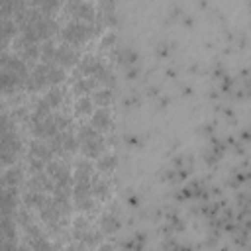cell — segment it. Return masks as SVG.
<instances>
[{
	"label": "cell",
	"mask_w": 251,
	"mask_h": 251,
	"mask_svg": "<svg viewBox=\"0 0 251 251\" xmlns=\"http://www.w3.org/2000/svg\"><path fill=\"white\" fill-rule=\"evenodd\" d=\"M92 33H94V27L88 25V24H84V22H78V20L67 24V25L61 29V37H63L65 41L73 43V45H78V43L86 41Z\"/></svg>",
	"instance_id": "6da1fadb"
},
{
	"label": "cell",
	"mask_w": 251,
	"mask_h": 251,
	"mask_svg": "<svg viewBox=\"0 0 251 251\" xmlns=\"http://www.w3.org/2000/svg\"><path fill=\"white\" fill-rule=\"evenodd\" d=\"M53 153H75L76 151V139L71 133H55L51 137V145Z\"/></svg>",
	"instance_id": "7a4b0ae2"
},
{
	"label": "cell",
	"mask_w": 251,
	"mask_h": 251,
	"mask_svg": "<svg viewBox=\"0 0 251 251\" xmlns=\"http://www.w3.org/2000/svg\"><path fill=\"white\" fill-rule=\"evenodd\" d=\"M0 67L4 69V71H10V73H14L22 82L27 78V69H25V65L20 61V59H16L14 55H0Z\"/></svg>",
	"instance_id": "3957f363"
},
{
	"label": "cell",
	"mask_w": 251,
	"mask_h": 251,
	"mask_svg": "<svg viewBox=\"0 0 251 251\" xmlns=\"http://www.w3.org/2000/svg\"><path fill=\"white\" fill-rule=\"evenodd\" d=\"M47 71H49V65H45V63L37 65V67L33 69V73L27 75L25 86H27L29 90H39V88L47 86Z\"/></svg>",
	"instance_id": "277c9868"
},
{
	"label": "cell",
	"mask_w": 251,
	"mask_h": 251,
	"mask_svg": "<svg viewBox=\"0 0 251 251\" xmlns=\"http://www.w3.org/2000/svg\"><path fill=\"white\" fill-rule=\"evenodd\" d=\"M33 133L41 139H47V137H53L57 133V126H55V118L51 116H45V118H39L35 120L33 118Z\"/></svg>",
	"instance_id": "5b68a950"
},
{
	"label": "cell",
	"mask_w": 251,
	"mask_h": 251,
	"mask_svg": "<svg viewBox=\"0 0 251 251\" xmlns=\"http://www.w3.org/2000/svg\"><path fill=\"white\" fill-rule=\"evenodd\" d=\"M61 67H73L78 63V53L71 47H59L55 49V57H53Z\"/></svg>",
	"instance_id": "8992f818"
},
{
	"label": "cell",
	"mask_w": 251,
	"mask_h": 251,
	"mask_svg": "<svg viewBox=\"0 0 251 251\" xmlns=\"http://www.w3.org/2000/svg\"><path fill=\"white\" fill-rule=\"evenodd\" d=\"M47 173H49L51 178H55L57 182H63V184H69V182H71L69 169H67L61 161H49V165H47Z\"/></svg>",
	"instance_id": "52a82bcc"
},
{
	"label": "cell",
	"mask_w": 251,
	"mask_h": 251,
	"mask_svg": "<svg viewBox=\"0 0 251 251\" xmlns=\"http://www.w3.org/2000/svg\"><path fill=\"white\" fill-rule=\"evenodd\" d=\"M71 14L75 16V20H78V22H92L96 16H94V8L88 4V2H78L73 10H71Z\"/></svg>",
	"instance_id": "ba28073f"
},
{
	"label": "cell",
	"mask_w": 251,
	"mask_h": 251,
	"mask_svg": "<svg viewBox=\"0 0 251 251\" xmlns=\"http://www.w3.org/2000/svg\"><path fill=\"white\" fill-rule=\"evenodd\" d=\"M0 151H14V153L20 151V137L12 129L0 133Z\"/></svg>",
	"instance_id": "9c48e42d"
},
{
	"label": "cell",
	"mask_w": 251,
	"mask_h": 251,
	"mask_svg": "<svg viewBox=\"0 0 251 251\" xmlns=\"http://www.w3.org/2000/svg\"><path fill=\"white\" fill-rule=\"evenodd\" d=\"M29 190H35V192H43V190H53V184L49 180L47 175H43L41 171L35 173L31 178H29Z\"/></svg>",
	"instance_id": "30bf717a"
},
{
	"label": "cell",
	"mask_w": 251,
	"mask_h": 251,
	"mask_svg": "<svg viewBox=\"0 0 251 251\" xmlns=\"http://www.w3.org/2000/svg\"><path fill=\"white\" fill-rule=\"evenodd\" d=\"M90 124H92V127L94 129H110V126H112V118H110V112L108 110H96L94 114H92V120H90Z\"/></svg>",
	"instance_id": "8fae6325"
},
{
	"label": "cell",
	"mask_w": 251,
	"mask_h": 251,
	"mask_svg": "<svg viewBox=\"0 0 251 251\" xmlns=\"http://www.w3.org/2000/svg\"><path fill=\"white\" fill-rule=\"evenodd\" d=\"M80 149L86 157H98L104 149V141L100 137H94V139H88V141H80Z\"/></svg>",
	"instance_id": "7c38bea8"
},
{
	"label": "cell",
	"mask_w": 251,
	"mask_h": 251,
	"mask_svg": "<svg viewBox=\"0 0 251 251\" xmlns=\"http://www.w3.org/2000/svg\"><path fill=\"white\" fill-rule=\"evenodd\" d=\"M29 157H37L41 161H49L53 157V149L47 147L43 141H31V145H29Z\"/></svg>",
	"instance_id": "4fadbf2b"
},
{
	"label": "cell",
	"mask_w": 251,
	"mask_h": 251,
	"mask_svg": "<svg viewBox=\"0 0 251 251\" xmlns=\"http://www.w3.org/2000/svg\"><path fill=\"white\" fill-rule=\"evenodd\" d=\"M16 210V198L12 190H2L0 188V214L10 216Z\"/></svg>",
	"instance_id": "5bb4252c"
},
{
	"label": "cell",
	"mask_w": 251,
	"mask_h": 251,
	"mask_svg": "<svg viewBox=\"0 0 251 251\" xmlns=\"http://www.w3.org/2000/svg\"><path fill=\"white\" fill-rule=\"evenodd\" d=\"M102 67L100 59L94 57V55H86L82 61H80V75H86V76H94V73Z\"/></svg>",
	"instance_id": "9a60e30c"
},
{
	"label": "cell",
	"mask_w": 251,
	"mask_h": 251,
	"mask_svg": "<svg viewBox=\"0 0 251 251\" xmlns=\"http://www.w3.org/2000/svg\"><path fill=\"white\" fill-rule=\"evenodd\" d=\"M20 82H22V80H20L14 73H10V71H0V90H2V92H12Z\"/></svg>",
	"instance_id": "2e32d148"
},
{
	"label": "cell",
	"mask_w": 251,
	"mask_h": 251,
	"mask_svg": "<svg viewBox=\"0 0 251 251\" xmlns=\"http://www.w3.org/2000/svg\"><path fill=\"white\" fill-rule=\"evenodd\" d=\"M92 171L94 169L88 161H78L75 167V176H76V180H88V178H92Z\"/></svg>",
	"instance_id": "e0dca14e"
},
{
	"label": "cell",
	"mask_w": 251,
	"mask_h": 251,
	"mask_svg": "<svg viewBox=\"0 0 251 251\" xmlns=\"http://www.w3.org/2000/svg\"><path fill=\"white\" fill-rule=\"evenodd\" d=\"M16 31H18V29H16V24H14V22H10L8 18H2V20H0V39H2V41H6L8 37H12Z\"/></svg>",
	"instance_id": "ac0fdd59"
},
{
	"label": "cell",
	"mask_w": 251,
	"mask_h": 251,
	"mask_svg": "<svg viewBox=\"0 0 251 251\" xmlns=\"http://www.w3.org/2000/svg\"><path fill=\"white\" fill-rule=\"evenodd\" d=\"M65 78V71L61 67H53L49 65V71H47V84H57Z\"/></svg>",
	"instance_id": "d6986e66"
},
{
	"label": "cell",
	"mask_w": 251,
	"mask_h": 251,
	"mask_svg": "<svg viewBox=\"0 0 251 251\" xmlns=\"http://www.w3.org/2000/svg\"><path fill=\"white\" fill-rule=\"evenodd\" d=\"M45 100H47L49 108H59L61 102H63V90H59V88H51V90L47 92Z\"/></svg>",
	"instance_id": "ffe728a7"
},
{
	"label": "cell",
	"mask_w": 251,
	"mask_h": 251,
	"mask_svg": "<svg viewBox=\"0 0 251 251\" xmlns=\"http://www.w3.org/2000/svg\"><path fill=\"white\" fill-rule=\"evenodd\" d=\"M94 137H100V135H98V129H94L92 126H82L78 129V141H88Z\"/></svg>",
	"instance_id": "44dd1931"
},
{
	"label": "cell",
	"mask_w": 251,
	"mask_h": 251,
	"mask_svg": "<svg viewBox=\"0 0 251 251\" xmlns=\"http://www.w3.org/2000/svg\"><path fill=\"white\" fill-rule=\"evenodd\" d=\"M94 84H96V80H92V78H82V80H78V82L75 84V90H76V94H86V92H90V90L94 88Z\"/></svg>",
	"instance_id": "7402d4cb"
},
{
	"label": "cell",
	"mask_w": 251,
	"mask_h": 251,
	"mask_svg": "<svg viewBox=\"0 0 251 251\" xmlns=\"http://www.w3.org/2000/svg\"><path fill=\"white\" fill-rule=\"evenodd\" d=\"M114 167H116V157H114V155H104V157H100V161H98V169H100V171L108 173V171H112Z\"/></svg>",
	"instance_id": "603a6c76"
},
{
	"label": "cell",
	"mask_w": 251,
	"mask_h": 251,
	"mask_svg": "<svg viewBox=\"0 0 251 251\" xmlns=\"http://www.w3.org/2000/svg\"><path fill=\"white\" fill-rule=\"evenodd\" d=\"M20 176H22L20 169H8L6 175H4V182H6L8 186H16V184L20 182Z\"/></svg>",
	"instance_id": "cb8c5ba5"
},
{
	"label": "cell",
	"mask_w": 251,
	"mask_h": 251,
	"mask_svg": "<svg viewBox=\"0 0 251 251\" xmlns=\"http://www.w3.org/2000/svg\"><path fill=\"white\" fill-rule=\"evenodd\" d=\"M33 2L39 4L43 14H51V12H55L59 8V0H33Z\"/></svg>",
	"instance_id": "d4e9b609"
},
{
	"label": "cell",
	"mask_w": 251,
	"mask_h": 251,
	"mask_svg": "<svg viewBox=\"0 0 251 251\" xmlns=\"http://www.w3.org/2000/svg\"><path fill=\"white\" fill-rule=\"evenodd\" d=\"M39 57H41L45 63L53 61V57H55V47H53V43H51V41L43 43V47H41V51H39Z\"/></svg>",
	"instance_id": "484cf974"
},
{
	"label": "cell",
	"mask_w": 251,
	"mask_h": 251,
	"mask_svg": "<svg viewBox=\"0 0 251 251\" xmlns=\"http://www.w3.org/2000/svg\"><path fill=\"white\" fill-rule=\"evenodd\" d=\"M75 110H76V114H86V112H90V110H92V100L86 98V96L78 98L76 104H75Z\"/></svg>",
	"instance_id": "4316f807"
},
{
	"label": "cell",
	"mask_w": 251,
	"mask_h": 251,
	"mask_svg": "<svg viewBox=\"0 0 251 251\" xmlns=\"http://www.w3.org/2000/svg\"><path fill=\"white\" fill-rule=\"evenodd\" d=\"M118 61H120L122 65H131V63L137 61V55H135L131 49H126V51H120V53H118Z\"/></svg>",
	"instance_id": "83f0119b"
},
{
	"label": "cell",
	"mask_w": 251,
	"mask_h": 251,
	"mask_svg": "<svg viewBox=\"0 0 251 251\" xmlns=\"http://www.w3.org/2000/svg\"><path fill=\"white\" fill-rule=\"evenodd\" d=\"M24 57L25 59H37L39 57V47L35 43H24Z\"/></svg>",
	"instance_id": "f1b7e54d"
},
{
	"label": "cell",
	"mask_w": 251,
	"mask_h": 251,
	"mask_svg": "<svg viewBox=\"0 0 251 251\" xmlns=\"http://www.w3.org/2000/svg\"><path fill=\"white\" fill-rule=\"evenodd\" d=\"M102 227H104V231H116L118 227H120V224L116 222V218H112V216H104V220H102Z\"/></svg>",
	"instance_id": "f546056e"
},
{
	"label": "cell",
	"mask_w": 251,
	"mask_h": 251,
	"mask_svg": "<svg viewBox=\"0 0 251 251\" xmlns=\"http://www.w3.org/2000/svg\"><path fill=\"white\" fill-rule=\"evenodd\" d=\"M94 100H96L98 104L106 106V104L112 100V92H110V90H100V92H96V94H94Z\"/></svg>",
	"instance_id": "4dcf8cb0"
},
{
	"label": "cell",
	"mask_w": 251,
	"mask_h": 251,
	"mask_svg": "<svg viewBox=\"0 0 251 251\" xmlns=\"http://www.w3.org/2000/svg\"><path fill=\"white\" fill-rule=\"evenodd\" d=\"M75 202H76V208H78V210H90V208H92V198H90V196L75 198Z\"/></svg>",
	"instance_id": "1f68e13d"
},
{
	"label": "cell",
	"mask_w": 251,
	"mask_h": 251,
	"mask_svg": "<svg viewBox=\"0 0 251 251\" xmlns=\"http://www.w3.org/2000/svg\"><path fill=\"white\" fill-rule=\"evenodd\" d=\"M43 163H45V161H41V159H37V157H29V169L35 171V173L43 171Z\"/></svg>",
	"instance_id": "d6a6232c"
},
{
	"label": "cell",
	"mask_w": 251,
	"mask_h": 251,
	"mask_svg": "<svg viewBox=\"0 0 251 251\" xmlns=\"http://www.w3.org/2000/svg\"><path fill=\"white\" fill-rule=\"evenodd\" d=\"M69 124H71V120H69V118H65V116H57V118H55V126H57V129L69 127Z\"/></svg>",
	"instance_id": "836d02e7"
},
{
	"label": "cell",
	"mask_w": 251,
	"mask_h": 251,
	"mask_svg": "<svg viewBox=\"0 0 251 251\" xmlns=\"http://www.w3.org/2000/svg\"><path fill=\"white\" fill-rule=\"evenodd\" d=\"M12 129V124H10V120L6 118V116H0V133H4V131H10Z\"/></svg>",
	"instance_id": "e575fe53"
}]
</instances>
